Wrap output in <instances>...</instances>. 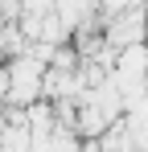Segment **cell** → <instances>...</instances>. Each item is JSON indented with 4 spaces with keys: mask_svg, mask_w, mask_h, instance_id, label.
Masks as SVG:
<instances>
[{
    "mask_svg": "<svg viewBox=\"0 0 148 152\" xmlns=\"http://www.w3.org/2000/svg\"><path fill=\"white\" fill-rule=\"evenodd\" d=\"M144 25H148V17H144V8L136 4V8H123V12H115L111 21H103V45L107 50H123V45H136V41H144Z\"/></svg>",
    "mask_w": 148,
    "mask_h": 152,
    "instance_id": "6da1fadb",
    "label": "cell"
},
{
    "mask_svg": "<svg viewBox=\"0 0 148 152\" xmlns=\"http://www.w3.org/2000/svg\"><path fill=\"white\" fill-rule=\"evenodd\" d=\"M53 12V0H21V17H45Z\"/></svg>",
    "mask_w": 148,
    "mask_h": 152,
    "instance_id": "7a4b0ae2",
    "label": "cell"
}]
</instances>
